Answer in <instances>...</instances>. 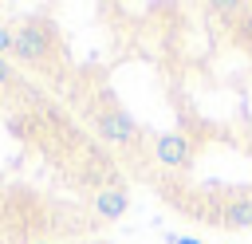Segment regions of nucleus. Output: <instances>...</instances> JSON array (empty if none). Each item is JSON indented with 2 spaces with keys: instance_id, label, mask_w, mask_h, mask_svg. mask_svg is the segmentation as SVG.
Segmentation results:
<instances>
[{
  "instance_id": "obj_1",
  "label": "nucleus",
  "mask_w": 252,
  "mask_h": 244,
  "mask_svg": "<svg viewBox=\"0 0 252 244\" xmlns=\"http://www.w3.org/2000/svg\"><path fill=\"white\" fill-rule=\"evenodd\" d=\"M51 28L43 20H24L20 28H12V55L24 63H47L51 55Z\"/></svg>"
},
{
  "instance_id": "obj_2",
  "label": "nucleus",
  "mask_w": 252,
  "mask_h": 244,
  "mask_svg": "<svg viewBox=\"0 0 252 244\" xmlns=\"http://www.w3.org/2000/svg\"><path fill=\"white\" fill-rule=\"evenodd\" d=\"M189 157H193V142H189L185 134L165 130V134L154 138V161H158V165H165V169H185Z\"/></svg>"
},
{
  "instance_id": "obj_3",
  "label": "nucleus",
  "mask_w": 252,
  "mask_h": 244,
  "mask_svg": "<svg viewBox=\"0 0 252 244\" xmlns=\"http://www.w3.org/2000/svg\"><path fill=\"white\" fill-rule=\"evenodd\" d=\"M94 130H98V138L110 142V146H130V142L138 138V126H134V118H130L126 110H102V114L94 118Z\"/></svg>"
},
{
  "instance_id": "obj_4",
  "label": "nucleus",
  "mask_w": 252,
  "mask_h": 244,
  "mask_svg": "<svg viewBox=\"0 0 252 244\" xmlns=\"http://www.w3.org/2000/svg\"><path fill=\"white\" fill-rule=\"evenodd\" d=\"M91 209H94V216H98V220H118V216L130 209V193H126L122 185H106V189H98V193H94Z\"/></svg>"
},
{
  "instance_id": "obj_5",
  "label": "nucleus",
  "mask_w": 252,
  "mask_h": 244,
  "mask_svg": "<svg viewBox=\"0 0 252 244\" xmlns=\"http://www.w3.org/2000/svg\"><path fill=\"white\" fill-rule=\"evenodd\" d=\"M220 224H224L228 232H244V228H252V197L240 193V197H232L228 205H220Z\"/></svg>"
},
{
  "instance_id": "obj_6",
  "label": "nucleus",
  "mask_w": 252,
  "mask_h": 244,
  "mask_svg": "<svg viewBox=\"0 0 252 244\" xmlns=\"http://www.w3.org/2000/svg\"><path fill=\"white\" fill-rule=\"evenodd\" d=\"M12 83H20V79H16L12 63H8V59H0V91H4V87H12Z\"/></svg>"
},
{
  "instance_id": "obj_7",
  "label": "nucleus",
  "mask_w": 252,
  "mask_h": 244,
  "mask_svg": "<svg viewBox=\"0 0 252 244\" xmlns=\"http://www.w3.org/2000/svg\"><path fill=\"white\" fill-rule=\"evenodd\" d=\"M8 55H12V28L0 24V59H8Z\"/></svg>"
},
{
  "instance_id": "obj_8",
  "label": "nucleus",
  "mask_w": 252,
  "mask_h": 244,
  "mask_svg": "<svg viewBox=\"0 0 252 244\" xmlns=\"http://www.w3.org/2000/svg\"><path fill=\"white\" fill-rule=\"evenodd\" d=\"M236 24H240V35H244V39H252V12H248V8L240 12V20H236Z\"/></svg>"
},
{
  "instance_id": "obj_9",
  "label": "nucleus",
  "mask_w": 252,
  "mask_h": 244,
  "mask_svg": "<svg viewBox=\"0 0 252 244\" xmlns=\"http://www.w3.org/2000/svg\"><path fill=\"white\" fill-rule=\"evenodd\" d=\"M169 244H201V240H193V236H169Z\"/></svg>"
},
{
  "instance_id": "obj_10",
  "label": "nucleus",
  "mask_w": 252,
  "mask_h": 244,
  "mask_svg": "<svg viewBox=\"0 0 252 244\" xmlns=\"http://www.w3.org/2000/svg\"><path fill=\"white\" fill-rule=\"evenodd\" d=\"M32 244H51V240H32Z\"/></svg>"
}]
</instances>
